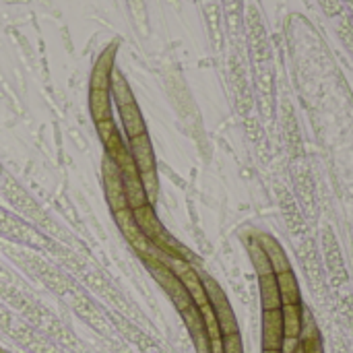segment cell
<instances>
[{
    "instance_id": "6da1fadb",
    "label": "cell",
    "mask_w": 353,
    "mask_h": 353,
    "mask_svg": "<svg viewBox=\"0 0 353 353\" xmlns=\"http://www.w3.org/2000/svg\"><path fill=\"white\" fill-rule=\"evenodd\" d=\"M141 261L145 263V267L151 273V277L159 283V288L168 294V298L172 300L176 310L180 312V316H182V321H184V325H186V329L190 333V339H192V343L196 347V353H211L207 331H205V325H203V316H201L196 304L192 302L188 290L180 281V277L159 256L143 254Z\"/></svg>"
},
{
    "instance_id": "7a4b0ae2",
    "label": "cell",
    "mask_w": 353,
    "mask_h": 353,
    "mask_svg": "<svg viewBox=\"0 0 353 353\" xmlns=\"http://www.w3.org/2000/svg\"><path fill=\"white\" fill-rule=\"evenodd\" d=\"M132 217L139 225V230L145 234V238L151 242V246L159 252L161 261H190L192 254L176 240L172 238L163 223L159 221V217L155 215V209L153 205H145L141 209H134L132 211Z\"/></svg>"
},
{
    "instance_id": "3957f363",
    "label": "cell",
    "mask_w": 353,
    "mask_h": 353,
    "mask_svg": "<svg viewBox=\"0 0 353 353\" xmlns=\"http://www.w3.org/2000/svg\"><path fill=\"white\" fill-rule=\"evenodd\" d=\"M116 46H110L97 60L91 74L89 108L95 122L112 120V70H114Z\"/></svg>"
},
{
    "instance_id": "277c9868",
    "label": "cell",
    "mask_w": 353,
    "mask_h": 353,
    "mask_svg": "<svg viewBox=\"0 0 353 353\" xmlns=\"http://www.w3.org/2000/svg\"><path fill=\"white\" fill-rule=\"evenodd\" d=\"M112 97L118 105L120 112V120L124 124V130L128 134V139L147 134V124L141 116V110L134 101V95L126 83V79L120 74V70H112Z\"/></svg>"
},
{
    "instance_id": "5b68a950",
    "label": "cell",
    "mask_w": 353,
    "mask_h": 353,
    "mask_svg": "<svg viewBox=\"0 0 353 353\" xmlns=\"http://www.w3.org/2000/svg\"><path fill=\"white\" fill-rule=\"evenodd\" d=\"M128 149H130V155H132V159H134L137 172H139V176H141V180H143V186H145V190H147L149 203L153 205V201H155V196H157L159 182H157L155 153H153L149 134H141V137L128 139Z\"/></svg>"
},
{
    "instance_id": "8992f818",
    "label": "cell",
    "mask_w": 353,
    "mask_h": 353,
    "mask_svg": "<svg viewBox=\"0 0 353 353\" xmlns=\"http://www.w3.org/2000/svg\"><path fill=\"white\" fill-rule=\"evenodd\" d=\"M118 168H120V174H122V184H124V194H126V203H128V209L134 211V209H141L145 205H151L149 203V196H147V190L143 186V180L137 172V165H134V159L130 155V149H126L124 153H120L116 159H112Z\"/></svg>"
},
{
    "instance_id": "52a82bcc",
    "label": "cell",
    "mask_w": 353,
    "mask_h": 353,
    "mask_svg": "<svg viewBox=\"0 0 353 353\" xmlns=\"http://www.w3.org/2000/svg\"><path fill=\"white\" fill-rule=\"evenodd\" d=\"M101 182H103L105 201H108V205H110L112 213H118V211L128 209L120 168H118V165L108 157V155H103V161H101Z\"/></svg>"
},
{
    "instance_id": "ba28073f",
    "label": "cell",
    "mask_w": 353,
    "mask_h": 353,
    "mask_svg": "<svg viewBox=\"0 0 353 353\" xmlns=\"http://www.w3.org/2000/svg\"><path fill=\"white\" fill-rule=\"evenodd\" d=\"M114 219H116V225L118 230L122 232V236L126 238V242L132 246V250L143 256V254H153V256H159V252L151 246V242L145 238V234L139 230L134 217H132V211L130 209H124V211H118L114 213ZM161 259V256H159Z\"/></svg>"
},
{
    "instance_id": "9c48e42d",
    "label": "cell",
    "mask_w": 353,
    "mask_h": 353,
    "mask_svg": "<svg viewBox=\"0 0 353 353\" xmlns=\"http://www.w3.org/2000/svg\"><path fill=\"white\" fill-rule=\"evenodd\" d=\"M283 347V319L279 310H263V350L281 352Z\"/></svg>"
},
{
    "instance_id": "30bf717a",
    "label": "cell",
    "mask_w": 353,
    "mask_h": 353,
    "mask_svg": "<svg viewBox=\"0 0 353 353\" xmlns=\"http://www.w3.org/2000/svg\"><path fill=\"white\" fill-rule=\"evenodd\" d=\"M254 238H256V242L261 244V248L265 250V254H267V259H269V263H271L275 275L285 273V271H292L290 259H288L285 250L281 248V244H279L273 236H269V234H256Z\"/></svg>"
},
{
    "instance_id": "8fae6325",
    "label": "cell",
    "mask_w": 353,
    "mask_h": 353,
    "mask_svg": "<svg viewBox=\"0 0 353 353\" xmlns=\"http://www.w3.org/2000/svg\"><path fill=\"white\" fill-rule=\"evenodd\" d=\"M259 292H261L263 310H279L281 308L279 285H277V275L275 273L259 275Z\"/></svg>"
},
{
    "instance_id": "7c38bea8",
    "label": "cell",
    "mask_w": 353,
    "mask_h": 353,
    "mask_svg": "<svg viewBox=\"0 0 353 353\" xmlns=\"http://www.w3.org/2000/svg\"><path fill=\"white\" fill-rule=\"evenodd\" d=\"M277 285H279L281 306H300L302 304V294H300V285H298V279H296L294 271L279 273L277 275Z\"/></svg>"
},
{
    "instance_id": "4fadbf2b",
    "label": "cell",
    "mask_w": 353,
    "mask_h": 353,
    "mask_svg": "<svg viewBox=\"0 0 353 353\" xmlns=\"http://www.w3.org/2000/svg\"><path fill=\"white\" fill-rule=\"evenodd\" d=\"M302 308L300 306H281V319H283V339H300L302 333Z\"/></svg>"
},
{
    "instance_id": "5bb4252c",
    "label": "cell",
    "mask_w": 353,
    "mask_h": 353,
    "mask_svg": "<svg viewBox=\"0 0 353 353\" xmlns=\"http://www.w3.org/2000/svg\"><path fill=\"white\" fill-rule=\"evenodd\" d=\"M248 252H250V259H252V265L256 269V277L259 275H267V273H273V267L265 254V250L261 248V244L256 242V238H252L248 242Z\"/></svg>"
},
{
    "instance_id": "9a60e30c",
    "label": "cell",
    "mask_w": 353,
    "mask_h": 353,
    "mask_svg": "<svg viewBox=\"0 0 353 353\" xmlns=\"http://www.w3.org/2000/svg\"><path fill=\"white\" fill-rule=\"evenodd\" d=\"M223 353H244L240 333H234V335H225L223 337Z\"/></svg>"
},
{
    "instance_id": "2e32d148",
    "label": "cell",
    "mask_w": 353,
    "mask_h": 353,
    "mask_svg": "<svg viewBox=\"0 0 353 353\" xmlns=\"http://www.w3.org/2000/svg\"><path fill=\"white\" fill-rule=\"evenodd\" d=\"M298 353H302V352H300V350H298Z\"/></svg>"
},
{
    "instance_id": "e0dca14e",
    "label": "cell",
    "mask_w": 353,
    "mask_h": 353,
    "mask_svg": "<svg viewBox=\"0 0 353 353\" xmlns=\"http://www.w3.org/2000/svg\"><path fill=\"white\" fill-rule=\"evenodd\" d=\"M0 353H4V352H2V350H0Z\"/></svg>"
}]
</instances>
